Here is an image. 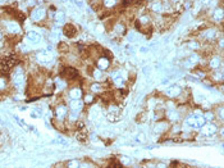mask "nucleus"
Instances as JSON below:
<instances>
[{
	"label": "nucleus",
	"mask_w": 224,
	"mask_h": 168,
	"mask_svg": "<svg viewBox=\"0 0 224 168\" xmlns=\"http://www.w3.org/2000/svg\"><path fill=\"white\" fill-rule=\"evenodd\" d=\"M65 113H67V109H65V107H64V105L58 107V109H56V116H58V118H59V119H62V118L65 116Z\"/></svg>",
	"instance_id": "nucleus-14"
},
{
	"label": "nucleus",
	"mask_w": 224,
	"mask_h": 168,
	"mask_svg": "<svg viewBox=\"0 0 224 168\" xmlns=\"http://www.w3.org/2000/svg\"><path fill=\"white\" fill-rule=\"evenodd\" d=\"M4 87H5V80L0 78V89H4Z\"/></svg>",
	"instance_id": "nucleus-32"
},
{
	"label": "nucleus",
	"mask_w": 224,
	"mask_h": 168,
	"mask_svg": "<svg viewBox=\"0 0 224 168\" xmlns=\"http://www.w3.org/2000/svg\"><path fill=\"white\" fill-rule=\"evenodd\" d=\"M12 78H13V82H14L16 86H21L22 82H23V69L22 68L16 69V72H13Z\"/></svg>",
	"instance_id": "nucleus-1"
},
{
	"label": "nucleus",
	"mask_w": 224,
	"mask_h": 168,
	"mask_svg": "<svg viewBox=\"0 0 224 168\" xmlns=\"http://www.w3.org/2000/svg\"><path fill=\"white\" fill-rule=\"evenodd\" d=\"M165 128H167V123H165V122H160V123H158V125L154 127V132H156V133H163Z\"/></svg>",
	"instance_id": "nucleus-11"
},
{
	"label": "nucleus",
	"mask_w": 224,
	"mask_h": 168,
	"mask_svg": "<svg viewBox=\"0 0 224 168\" xmlns=\"http://www.w3.org/2000/svg\"><path fill=\"white\" fill-rule=\"evenodd\" d=\"M114 31H115L117 33H124V31H126V27H124L123 25H117V26L114 27Z\"/></svg>",
	"instance_id": "nucleus-23"
},
{
	"label": "nucleus",
	"mask_w": 224,
	"mask_h": 168,
	"mask_svg": "<svg viewBox=\"0 0 224 168\" xmlns=\"http://www.w3.org/2000/svg\"><path fill=\"white\" fill-rule=\"evenodd\" d=\"M96 64H97L99 69L104 71V69H106V68L109 67V59L105 58V57H101V58L97 59V63H96Z\"/></svg>",
	"instance_id": "nucleus-6"
},
{
	"label": "nucleus",
	"mask_w": 224,
	"mask_h": 168,
	"mask_svg": "<svg viewBox=\"0 0 224 168\" xmlns=\"http://www.w3.org/2000/svg\"><path fill=\"white\" fill-rule=\"evenodd\" d=\"M44 17H45V9H42V8H36L31 13V18L33 21H41Z\"/></svg>",
	"instance_id": "nucleus-3"
},
{
	"label": "nucleus",
	"mask_w": 224,
	"mask_h": 168,
	"mask_svg": "<svg viewBox=\"0 0 224 168\" xmlns=\"http://www.w3.org/2000/svg\"><path fill=\"white\" fill-rule=\"evenodd\" d=\"M58 49L60 50V51H63V53H67V51H69V46L65 44V42H59V45H58Z\"/></svg>",
	"instance_id": "nucleus-17"
},
{
	"label": "nucleus",
	"mask_w": 224,
	"mask_h": 168,
	"mask_svg": "<svg viewBox=\"0 0 224 168\" xmlns=\"http://www.w3.org/2000/svg\"><path fill=\"white\" fill-rule=\"evenodd\" d=\"M151 9H152L154 12L159 13V12H161V10H163V5H161V3H154V4H152V7H151Z\"/></svg>",
	"instance_id": "nucleus-19"
},
{
	"label": "nucleus",
	"mask_w": 224,
	"mask_h": 168,
	"mask_svg": "<svg viewBox=\"0 0 224 168\" xmlns=\"http://www.w3.org/2000/svg\"><path fill=\"white\" fill-rule=\"evenodd\" d=\"M205 123H206V121H205L204 117H197V118H196V125H197V127H201V126H204Z\"/></svg>",
	"instance_id": "nucleus-25"
},
{
	"label": "nucleus",
	"mask_w": 224,
	"mask_h": 168,
	"mask_svg": "<svg viewBox=\"0 0 224 168\" xmlns=\"http://www.w3.org/2000/svg\"><path fill=\"white\" fill-rule=\"evenodd\" d=\"M63 19H64V12H62V10L56 12V13H55V21L63 22Z\"/></svg>",
	"instance_id": "nucleus-22"
},
{
	"label": "nucleus",
	"mask_w": 224,
	"mask_h": 168,
	"mask_svg": "<svg viewBox=\"0 0 224 168\" xmlns=\"http://www.w3.org/2000/svg\"><path fill=\"white\" fill-rule=\"evenodd\" d=\"M27 39L31 41V42H39L40 40H41V36L39 35V33H36V32H33V31H30L28 33H27Z\"/></svg>",
	"instance_id": "nucleus-8"
},
{
	"label": "nucleus",
	"mask_w": 224,
	"mask_h": 168,
	"mask_svg": "<svg viewBox=\"0 0 224 168\" xmlns=\"http://www.w3.org/2000/svg\"><path fill=\"white\" fill-rule=\"evenodd\" d=\"M204 118H205V121H206V119H207V121H211V119L214 118V116H213L210 112H207V113H205V117H204Z\"/></svg>",
	"instance_id": "nucleus-29"
},
{
	"label": "nucleus",
	"mask_w": 224,
	"mask_h": 168,
	"mask_svg": "<svg viewBox=\"0 0 224 168\" xmlns=\"http://www.w3.org/2000/svg\"><path fill=\"white\" fill-rule=\"evenodd\" d=\"M215 131H216V127H215L214 125H211V123H207V125H205V127H204V133H206V135H209V133H215Z\"/></svg>",
	"instance_id": "nucleus-12"
},
{
	"label": "nucleus",
	"mask_w": 224,
	"mask_h": 168,
	"mask_svg": "<svg viewBox=\"0 0 224 168\" xmlns=\"http://www.w3.org/2000/svg\"><path fill=\"white\" fill-rule=\"evenodd\" d=\"M92 102H93V96H92V95H86V96H85V102H83V103L90 104V103H92Z\"/></svg>",
	"instance_id": "nucleus-28"
},
{
	"label": "nucleus",
	"mask_w": 224,
	"mask_h": 168,
	"mask_svg": "<svg viewBox=\"0 0 224 168\" xmlns=\"http://www.w3.org/2000/svg\"><path fill=\"white\" fill-rule=\"evenodd\" d=\"M210 65H211V68H218L219 65H220V60H219V58H213L211 59V62H210Z\"/></svg>",
	"instance_id": "nucleus-20"
},
{
	"label": "nucleus",
	"mask_w": 224,
	"mask_h": 168,
	"mask_svg": "<svg viewBox=\"0 0 224 168\" xmlns=\"http://www.w3.org/2000/svg\"><path fill=\"white\" fill-rule=\"evenodd\" d=\"M0 39H2V32H0Z\"/></svg>",
	"instance_id": "nucleus-34"
},
{
	"label": "nucleus",
	"mask_w": 224,
	"mask_h": 168,
	"mask_svg": "<svg viewBox=\"0 0 224 168\" xmlns=\"http://www.w3.org/2000/svg\"><path fill=\"white\" fill-rule=\"evenodd\" d=\"M102 89V85H100V83H92V86H91V90L93 93H100Z\"/></svg>",
	"instance_id": "nucleus-21"
},
{
	"label": "nucleus",
	"mask_w": 224,
	"mask_h": 168,
	"mask_svg": "<svg viewBox=\"0 0 224 168\" xmlns=\"http://www.w3.org/2000/svg\"><path fill=\"white\" fill-rule=\"evenodd\" d=\"M181 93H182V90L178 87V86H174V87H170L168 91H167V95H169V96H179L181 95Z\"/></svg>",
	"instance_id": "nucleus-9"
},
{
	"label": "nucleus",
	"mask_w": 224,
	"mask_h": 168,
	"mask_svg": "<svg viewBox=\"0 0 224 168\" xmlns=\"http://www.w3.org/2000/svg\"><path fill=\"white\" fill-rule=\"evenodd\" d=\"M76 137H77V140L79 141V142H87V133L86 132H78L77 135H76Z\"/></svg>",
	"instance_id": "nucleus-15"
},
{
	"label": "nucleus",
	"mask_w": 224,
	"mask_h": 168,
	"mask_svg": "<svg viewBox=\"0 0 224 168\" xmlns=\"http://www.w3.org/2000/svg\"><path fill=\"white\" fill-rule=\"evenodd\" d=\"M214 19L215 21H223V9H216L214 13Z\"/></svg>",
	"instance_id": "nucleus-16"
},
{
	"label": "nucleus",
	"mask_w": 224,
	"mask_h": 168,
	"mask_svg": "<svg viewBox=\"0 0 224 168\" xmlns=\"http://www.w3.org/2000/svg\"><path fill=\"white\" fill-rule=\"evenodd\" d=\"M7 28H8V31L12 32V33H18V32H21V27H19V25L16 23V22H9V23L7 25Z\"/></svg>",
	"instance_id": "nucleus-7"
},
{
	"label": "nucleus",
	"mask_w": 224,
	"mask_h": 168,
	"mask_svg": "<svg viewBox=\"0 0 224 168\" xmlns=\"http://www.w3.org/2000/svg\"><path fill=\"white\" fill-rule=\"evenodd\" d=\"M63 33H64L67 37H73V36L77 33V30H76V27H74L72 23H68V25L64 26V28H63Z\"/></svg>",
	"instance_id": "nucleus-2"
},
{
	"label": "nucleus",
	"mask_w": 224,
	"mask_h": 168,
	"mask_svg": "<svg viewBox=\"0 0 224 168\" xmlns=\"http://www.w3.org/2000/svg\"><path fill=\"white\" fill-rule=\"evenodd\" d=\"M68 165H69V167H78V162H77V160H72V162H69Z\"/></svg>",
	"instance_id": "nucleus-31"
},
{
	"label": "nucleus",
	"mask_w": 224,
	"mask_h": 168,
	"mask_svg": "<svg viewBox=\"0 0 224 168\" xmlns=\"http://www.w3.org/2000/svg\"><path fill=\"white\" fill-rule=\"evenodd\" d=\"M117 0H104V5L108 7V8H111L113 5H115Z\"/></svg>",
	"instance_id": "nucleus-24"
},
{
	"label": "nucleus",
	"mask_w": 224,
	"mask_h": 168,
	"mask_svg": "<svg viewBox=\"0 0 224 168\" xmlns=\"http://www.w3.org/2000/svg\"><path fill=\"white\" fill-rule=\"evenodd\" d=\"M187 125H188V126H192V127H197V125H196V118H195V117L188 118V119H187Z\"/></svg>",
	"instance_id": "nucleus-26"
},
{
	"label": "nucleus",
	"mask_w": 224,
	"mask_h": 168,
	"mask_svg": "<svg viewBox=\"0 0 224 168\" xmlns=\"http://www.w3.org/2000/svg\"><path fill=\"white\" fill-rule=\"evenodd\" d=\"M69 96H70V99H81L82 90L81 89H72L70 93H69Z\"/></svg>",
	"instance_id": "nucleus-10"
},
{
	"label": "nucleus",
	"mask_w": 224,
	"mask_h": 168,
	"mask_svg": "<svg viewBox=\"0 0 224 168\" xmlns=\"http://www.w3.org/2000/svg\"><path fill=\"white\" fill-rule=\"evenodd\" d=\"M204 36H205V39H207V40H213V39H215V36H216V31H215V30H207V31H205Z\"/></svg>",
	"instance_id": "nucleus-13"
},
{
	"label": "nucleus",
	"mask_w": 224,
	"mask_h": 168,
	"mask_svg": "<svg viewBox=\"0 0 224 168\" xmlns=\"http://www.w3.org/2000/svg\"><path fill=\"white\" fill-rule=\"evenodd\" d=\"M141 51H142V53H146L147 49H146V48H141Z\"/></svg>",
	"instance_id": "nucleus-33"
},
{
	"label": "nucleus",
	"mask_w": 224,
	"mask_h": 168,
	"mask_svg": "<svg viewBox=\"0 0 224 168\" xmlns=\"http://www.w3.org/2000/svg\"><path fill=\"white\" fill-rule=\"evenodd\" d=\"M121 160H122V163H123V164H129V162H131V160H129V158H127V156H123Z\"/></svg>",
	"instance_id": "nucleus-30"
},
{
	"label": "nucleus",
	"mask_w": 224,
	"mask_h": 168,
	"mask_svg": "<svg viewBox=\"0 0 224 168\" xmlns=\"http://www.w3.org/2000/svg\"><path fill=\"white\" fill-rule=\"evenodd\" d=\"M77 74H78V72L74 69V68H72V67H68V68H65L64 69V72H63V77L64 78H67V80H72V78H74V77H77Z\"/></svg>",
	"instance_id": "nucleus-4"
},
{
	"label": "nucleus",
	"mask_w": 224,
	"mask_h": 168,
	"mask_svg": "<svg viewBox=\"0 0 224 168\" xmlns=\"http://www.w3.org/2000/svg\"><path fill=\"white\" fill-rule=\"evenodd\" d=\"M113 82L115 83V85H117V86H122V85H123V82H124V81H123V78H122V77H115Z\"/></svg>",
	"instance_id": "nucleus-27"
},
{
	"label": "nucleus",
	"mask_w": 224,
	"mask_h": 168,
	"mask_svg": "<svg viewBox=\"0 0 224 168\" xmlns=\"http://www.w3.org/2000/svg\"><path fill=\"white\" fill-rule=\"evenodd\" d=\"M92 77H93L95 80H101V78H102V72H101V69H95V71H92Z\"/></svg>",
	"instance_id": "nucleus-18"
},
{
	"label": "nucleus",
	"mask_w": 224,
	"mask_h": 168,
	"mask_svg": "<svg viewBox=\"0 0 224 168\" xmlns=\"http://www.w3.org/2000/svg\"><path fill=\"white\" fill-rule=\"evenodd\" d=\"M82 108H83V103L79 102V99H72V102H70V109L72 110L79 112V110H82Z\"/></svg>",
	"instance_id": "nucleus-5"
}]
</instances>
